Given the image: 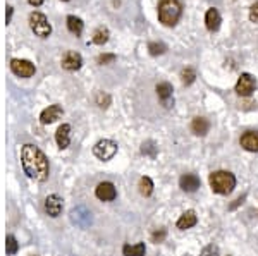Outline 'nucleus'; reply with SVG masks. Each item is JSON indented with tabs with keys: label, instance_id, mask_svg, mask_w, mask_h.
Instances as JSON below:
<instances>
[{
	"label": "nucleus",
	"instance_id": "nucleus-13",
	"mask_svg": "<svg viewBox=\"0 0 258 256\" xmlns=\"http://www.w3.org/2000/svg\"><path fill=\"white\" fill-rule=\"evenodd\" d=\"M202 186V181L196 174H183L179 179V187L184 191V193H195V191L200 189Z\"/></svg>",
	"mask_w": 258,
	"mask_h": 256
},
{
	"label": "nucleus",
	"instance_id": "nucleus-23",
	"mask_svg": "<svg viewBox=\"0 0 258 256\" xmlns=\"http://www.w3.org/2000/svg\"><path fill=\"white\" fill-rule=\"evenodd\" d=\"M141 153L145 155V157H150V158H155L158 153V146L155 141H152V139H148V141H145L143 145H141Z\"/></svg>",
	"mask_w": 258,
	"mask_h": 256
},
{
	"label": "nucleus",
	"instance_id": "nucleus-29",
	"mask_svg": "<svg viewBox=\"0 0 258 256\" xmlns=\"http://www.w3.org/2000/svg\"><path fill=\"white\" fill-rule=\"evenodd\" d=\"M97 105L102 107V109H107L110 105V96L107 93H98L97 95Z\"/></svg>",
	"mask_w": 258,
	"mask_h": 256
},
{
	"label": "nucleus",
	"instance_id": "nucleus-18",
	"mask_svg": "<svg viewBox=\"0 0 258 256\" xmlns=\"http://www.w3.org/2000/svg\"><path fill=\"white\" fill-rule=\"evenodd\" d=\"M210 131V122L205 117H195L191 122V132L195 136H206V132Z\"/></svg>",
	"mask_w": 258,
	"mask_h": 256
},
{
	"label": "nucleus",
	"instance_id": "nucleus-8",
	"mask_svg": "<svg viewBox=\"0 0 258 256\" xmlns=\"http://www.w3.org/2000/svg\"><path fill=\"white\" fill-rule=\"evenodd\" d=\"M10 71L19 78H31L36 73V67L26 59H12L10 60Z\"/></svg>",
	"mask_w": 258,
	"mask_h": 256
},
{
	"label": "nucleus",
	"instance_id": "nucleus-24",
	"mask_svg": "<svg viewBox=\"0 0 258 256\" xmlns=\"http://www.w3.org/2000/svg\"><path fill=\"white\" fill-rule=\"evenodd\" d=\"M5 251L7 255H16L17 251H19V243H17V239L12 236V234H9V236L5 237Z\"/></svg>",
	"mask_w": 258,
	"mask_h": 256
},
{
	"label": "nucleus",
	"instance_id": "nucleus-2",
	"mask_svg": "<svg viewBox=\"0 0 258 256\" xmlns=\"http://www.w3.org/2000/svg\"><path fill=\"white\" fill-rule=\"evenodd\" d=\"M208 184L212 187L213 193L217 194H231L236 187V175L232 172L227 171H215L210 174L208 177Z\"/></svg>",
	"mask_w": 258,
	"mask_h": 256
},
{
	"label": "nucleus",
	"instance_id": "nucleus-4",
	"mask_svg": "<svg viewBox=\"0 0 258 256\" xmlns=\"http://www.w3.org/2000/svg\"><path fill=\"white\" fill-rule=\"evenodd\" d=\"M30 28L33 30V33L40 38H49L50 33H52V26H50L47 16L42 12H31L30 14Z\"/></svg>",
	"mask_w": 258,
	"mask_h": 256
},
{
	"label": "nucleus",
	"instance_id": "nucleus-30",
	"mask_svg": "<svg viewBox=\"0 0 258 256\" xmlns=\"http://www.w3.org/2000/svg\"><path fill=\"white\" fill-rule=\"evenodd\" d=\"M165 237H167V229H158V230H155V232L152 234V241H154L155 244L163 243Z\"/></svg>",
	"mask_w": 258,
	"mask_h": 256
},
{
	"label": "nucleus",
	"instance_id": "nucleus-34",
	"mask_svg": "<svg viewBox=\"0 0 258 256\" xmlns=\"http://www.w3.org/2000/svg\"><path fill=\"white\" fill-rule=\"evenodd\" d=\"M10 17H12V7H7V12H5V21L10 23Z\"/></svg>",
	"mask_w": 258,
	"mask_h": 256
},
{
	"label": "nucleus",
	"instance_id": "nucleus-17",
	"mask_svg": "<svg viewBox=\"0 0 258 256\" xmlns=\"http://www.w3.org/2000/svg\"><path fill=\"white\" fill-rule=\"evenodd\" d=\"M196 223H198V217H196L195 210H188V212H184L179 218H177L176 225H177V229L179 230H186V229L195 227Z\"/></svg>",
	"mask_w": 258,
	"mask_h": 256
},
{
	"label": "nucleus",
	"instance_id": "nucleus-3",
	"mask_svg": "<svg viewBox=\"0 0 258 256\" xmlns=\"http://www.w3.org/2000/svg\"><path fill=\"white\" fill-rule=\"evenodd\" d=\"M183 14L179 0H160L158 3V21L165 26H174Z\"/></svg>",
	"mask_w": 258,
	"mask_h": 256
},
{
	"label": "nucleus",
	"instance_id": "nucleus-25",
	"mask_svg": "<svg viewBox=\"0 0 258 256\" xmlns=\"http://www.w3.org/2000/svg\"><path fill=\"white\" fill-rule=\"evenodd\" d=\"M93 43H97V45H103V43H107L108 40V30L107 28H98L95 30V33H93Z\"/></svg>",
	"mask_w": 258,
	"mask_h": 256
},
{
	"label": "nucleus",
	"instance_id": "nucleus-31",
	"mask_svg": "<svg viewBox=\"0 0 258 256\" xmlns=\"http://www.w3.org/2000/svg\"><path fill=\"white\" fill-rule=\"evenodd\" d=\"M115 59H117V57H115L114 53H102V55H98V64H102V66H105V64H112V62H115Z\"/></svg>",
	"mask_w": 258,
	"mask_h": 256
},
{
	"label": "nucleus",
	"instance_id": "nucleus-22",
	"mask_svg": "<svg viewBox=\"0 0 258 256\" xmlns=\"http://www.w3.org/2000/svg\"><path fill=\"white\" fill-rule=\"evenodd\" d=\"M67 30L71 31L72 35L79 37V35L83 33V21L76 16H69L67 17Z\"/></svg>",
	"mask_w": 258,
	"mask_h": 256
},
{
	"label": "nucleus",
	"instance_id": "nucleus-14",
	"mask_svg": "<svg viewBox=\"0 0 258 256\" xmlns=\"http://www.w3.org/2000/svg\"><path fill=\"white\" fill-rule=\"evenodd\" d=\"M239 145H241V148H245L246 151L257 153L258 151V131L243 132L241 138H239Z\"/></svg>",
	"mask_w": 258,
	"mask_h": 256
},
{
	"label": "nucleus",
	"instance_id": "nucleus-27",
	"mask_svg": "<svg viewBox=\"0 0 258 256\" xmlns=\"http://www.w3.org/2000/svg\"><path fill=\"white\" fill-rule=\"evenodd\" d=\"M148 50H150V53L152 55H162V53H165V50H167V46L163 45L162 42H152V43H148Z\"/></svg>",
	"mask_w": 258,
	"mask_h": 256
},
{
	"label": "nucleus",
	"instance_id": "nucleus-33",
	"mask_svg": "<svg viewBox=\"0 0 258 256\" xmlns=\"http://www.w3.org/2000/svg\"><path fill=\"white\" fill-rule=\"evenodd\" d=\"M245 198H246V196H241V198H238V200H236V203H232L231 207H229V210H234V208L238 207V205H241L243 201H245Z\"/></svg>",
	"mask_w": 258,
	"mask_h": 256
},
{
	"label": "nucleus",
	"instance_id": "nucleus-26",
	"mask_svg": "<svg viewBox=\"0 0 258 256\" xmlns=\"http://www.w3.org/2000/svg\"><path fill=\"white\" fill-rule=\"evenodd\" d=\"M196 79V73L195 69H191V67H186V69H183V73H181V81H183L184 86H190L193 85Z\"/></svg>",
	"mask_w": 258,
	"mask_h": 256
},
{
	"label": "nucleus",
	"instance_id": "nucleus-15",
	"mask_svg": "<svg viewBox=\"0 0 258 256\" xmlns=\"http://www.w3.org/2000/svg\"><path fill=\"white\" fill-rule=\"evenodd\" d=\"M62 67L65 71H78V69H81V66H83V59H81V55H79L78 52H67L65 55L62 57Z\"/></svg>",
	"mask_w": 258,
	"mask_h": 256
},
{
	"label": "nucleus",
	"instance_id": "nucleus-6",
	"mask_svg": "<svg viewBox=\"0 0 258 256\" xmlns=\"http://www.w3.org/2000/svg\"><path fill=\"white\" fill-rule=\"evenodd\" d=\"M255 89H257V79L253 78L252 74L245 73L239 76L238 83H236V93H238L239 96L248 98V96H252L253 93H255Z\"/></svg>",
	"mask_w": 258,
	"mask_h": 256
},
{
	"label": "nucleus",
	"instance_id": "nucleus-11",
	"mask_svg": "<svg viewBox=\"0 0 258 256\" xmlns=\"http://www.w3.org/2000/svg\"><path fill=\"white\" fill-rule=\"evenodd\" d=\"M71 222L74 223V225L85 229V227H88L90 223H92V212H88L85 207L74 208V210L71 212Z\"/></svg>",
	"mask_w": 258,
	"mask_h": 256
},
{
	"label": "nucleus",
	"instance_id": "nucleus-19",
	"mask_svg": "<svg viewBox=\"0 0 258 256\" xmlns=\"http://www.w3.org/2000/svg\"><path fill=\"white\" fill-rule=\"evenodd\" d=\"M220 14L217 9H208L205 14V24L210 31H217L220 28Z\"/></svg>",
	"mask_w": 258,
	"mask_h": 256
},
{
	"label": "nucleus",
	"instance_id": "nucleus-7",
	"mask_svg": "<svg viewBox=\"0 0 258 256\" xmlns=\"http://www.w3.org/2000/svg\"><path fill=\"white\" fill-rule=\"evenodd\" d=\"M43 208H45L47 215L52 218H57L60 217L64 210V200L59 196V194H49L43 201Z\"/></svg>",
	"mask_w": 258,
	"mask_h": 256
},
{
	"label": "nucleus",
	"instance_id": "nucleus-12",
	"mask_svg": "<svg viewBox=\"0 0 258 256\" xmlns=\"http://www.w3.org/2000/svg\"><path fill=\"white\" fill-rule=\"evenodd\" d=\"M64 115V109L60 105H49L45 110L40 114V122L42 124H52V122H55L57 119H60Z\"/></svg>",
	"mask_w": 258,
	"mask_h": 256
},
{
	"label": "nucleus",
	"instance_id": "nucleus-9",
	"mask_svg": "<svg viewBox=\"0 0 258 256\" xmlns=\"http://www.w3.org/2000/svg\"><path fill=\"white\" fill-rule=\"evenodd\" d=\"M95 196L100 201H114L117 198V189L110 181H103L95 187Z\"/></svg>",
	"mask_w": 258,
	"mask_h": 256
},
{
	"label": "nucleus",
	"instance_id": "nucleus-20",
	"mask_svg": "<svg viewBox=\"0 0 258 256\" xmlns=\"http://www.w3.org/2000/svg\"><path fill=\"white\" fill-rule=\"evenodd\" d=\"M122 255L124 256H145L147 255V246H145V243H138V244H134V246L124 244V246H122Z\"/></svg>",
	"mask_w": 258,
	"mask_h": 256
},
{
	"label": "nucleus",
	"instance_id": "nucleus-32",
	"mask_svg": "<svg viewBox=\"0 0 258 256\" xmlns=\"http://www.w3.org/2000/svg\"><path fill=\"white\" fill-rule=\"evenodd\" d=\"M250 21L258 24V2L253 3L252 9H250Z\"/></svg>",
	"mask_w": 258,
	"mask_h": 256
},
{
	"label": "nucleus",
	"instance_id": "nucleus-28",
	"mask_svg": "<svg viewBox=\"0 0 258 256\" xmlns=\"http://www.w3.org/2000/svg\"><path fill=\"white\" fill-rule=\"evenodd\" d=\"M200 256H220L219 246H215V244H208V246L203 248Z\"/></svg>",
	"mask_w": 258,
	"mask_h": 256
},
{
	"label": "nucleus",
	"instance_id": "nucleus-35",
	"mask_svg": "<svg viewBox=\"0 0 258 256\" xmlns=\"http://www.w3.org/2000/svg\"><path fill=\"white\" fill-rule=\"evenodd\" d=\"M28 2H30L33 7H38V5H42V3L45 2V0H28Z\"/></svg>",
	"mask_w": 258,
	"mask_h": 256
},
{
	"label": "nucleus",
	"instance_id": "nucleus-21",
	"mask_svg": "<svg viewBox=\"0 0 258 256\" xmlns=\"http://www.w3.org/2000/svg\"><path fill=\"white\" fill-rule=\"evenodd\" d=\"M138 189H140V194L145 198L152 196V193H154V181H152L148 175H143V177L140 179V182H138Z\"/></svg>",
	"mask_w": 258,
	"mask_h": 256
},
{
	"label": "nucleus",
	"instance_id": "nucleus-5",
	"mask_svg": "<svg viewBox=\"0 0 258 256\" xmlns=\"http://www.w3.org/2000/svg\"><path fill=\"white\" fill-rule=\"evenodd\" d=\"M115 153H117V143L112 141V139H100L93 146V155H95L98 160L108 162L115 157Z\"/></svg>",
	"mask_w": 258,
	"mask_h": 256
},
{
	"label": "nucleus",
	"instance_id": "nucleus-10",
	"mask_svg": "<svg viewBox=\"0 0 258 256\" xmlns=\"http://www.w3.org/2000/svg\"><path fill=\"white\" fill-rule=\"evenodd\" d=\"M155 91H157L158 100H160L162 105L165 107V109H169V107L174 105V95H172L174 89H172V85H170V83H167V81L158 83Z\"/></svg>",
	"mask_w": 258,
	"mask_h": 256
},
{
	"label": "nucleus",
	"instance_id": "nucleus-1",
	"mask_svg": "<svg viewBox=\"0 0 258 256\" xmlns=\"http://www.w3.org/2000/svg\"><path fill=\"white\" fill-rule=\"evenodd\" d=\"M21 165L31 181L43 182L50 175V164L47 155L35 145H24L21 148Z\"/></svg>",
	"mask_w": 258,
	"mask_h": 256
},
{
	"label": "nucleus",
	"instance_id": "nucleus-36",
	"mask_svg": "<svg viewBox=\"0 0 258 256\" xmlns=\"http://www.w3.org/2000/svg\"><path fill=\"white\" fill-rule=\"evenodd\" d=\"M62 2H69V0H62Z\"/></svg>",
	"mask_w": 258,
	"mask_h": 256
},
{
	"label": "nucleus",
	"instance_id": "nucleus-16",
	"mask_svg": "<svg viewBox=\"0 0 258 256\" xmlns=\"http://www.w3.org/2000/svg\"><path fill=\"white\" fill-rule=\"evenodd\" d=\"M55 143L60 150H65L69 146V143H71V126L69 124L59 126V129L55 132Z\"/></svg>",
	"mask_w": 258,
	"mask_h": 256
}]
</instances>
